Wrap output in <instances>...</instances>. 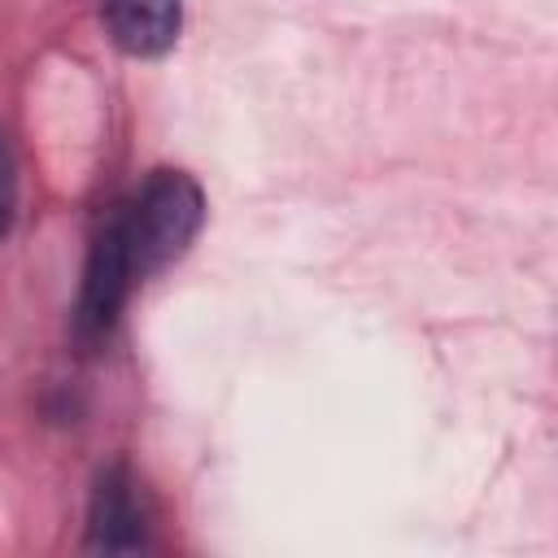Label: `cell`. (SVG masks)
<instances>
[{"instance_id":"cell-3","label":"cell","mask_w":558,"mask_h":558,"mask_svg":"<svg viewBox=\"0 0 558 558\" xmlns=\"http://www.w3.org/2000/svg\"><path fill=\"white\" fill-rule=\"evenodd\" d=\"M113 44L131 57H161L183 26V0H105Z\"/></svg>"},{"instance_id":"cell-1","label":"cell","mask_w":558,"mask_h":558,"mask_svg":"<svg viewBox=\"0 0 558 558\" xmlns=\"http://www.w3.org/2000/svg\"><path fill=\"white\" fill-rule=\"evenodd\" d=\"M201 222L205 196L196 179L183 170H148L144 183L109 209L92 240L78 292V331L87 340L109 336L135 283L183 257Z\"/></svg>"},{"instance_id":"cell-4","label":"cell","mask_w":558,"mask_h":558,"mask_svg":"<svg viewBox=\"0 0 558 558\" xmlns=\"http://www.w3.org/2000/svg\"><path fill=\"white\" fill-rule=\"evenodd\" d=\"M13 214H17V161H13V144L0 126V240L9 235Z\"/></svg>"},{"instance_id":"cell-2","label":"cell","mask_w":558,"mask_h":558,"mask_svg":"<svg viewBox=\"0 0 558 558\" xmlns=\"http://www.w3.org/2000/svg\"><path fill=\"white\" fill-rule=\"evenodd\" d=\"M148 497L126 462H113L96 475L87 501V549L100 554H140L153 545L148 536Z\"/></svg>"}]
</instances>
